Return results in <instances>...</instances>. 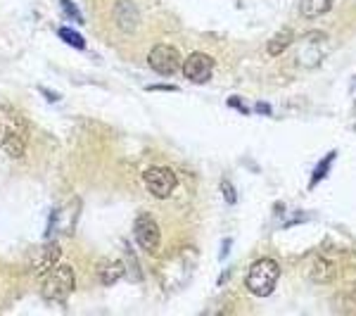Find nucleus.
Returning a JSON list of instances; mask_svg holds the SVG:
<instances>
[{"label": "nucleus", "instance_id": "nucleus-1", "mask_svg": "<svg viewBox=\"0 0 356 316\" xmlns=\"http://www.w3.org/2000/svg\"><path fill=\"white\" fill-rule=\"evenodd\" d=\"M29 143L26 122L10 107H0V148L10 157H22Z\"/></svg>", "mask_w": 356, "mask_h": 316}, {"label": "nucleus", "instance_id": "nucleus-2", "mask_svg": "<svg viewBox=\"0 0 356 316\" xmlns=\"http://www.w3.org/2000/svg\"><path fill=\"white\" fill-rule=\"evenodd\" d=\"M280 278V267L275 264V260H268V257H264V260H257L254 264L250 267V271H247V288H250L252 295L257 297H266L271 295L275 283H278Z\"/></svg>", "mask_w": 356, "mask_h": 316}, {"label": "nucleus", "instance_id": "nucleus-3", "mask_svg": "<svg viewBox=\"0 0 356 316\" xmlns=\"http://www.w3.org/2000/svg\"><path fill=\"white\" fill-rule=\"evenodd\" d=\"M76 288V276L72 267H55L53 271L45 274L43 281V297L53 302H65Z\"/></svg>", "mask_w": 356, "mask_h": 316}, {"label": "nucleus", "instance_id": "nucleus-4", "mask_svg": "<svg viewBox=\"0 0 356 316\" xmlns=\"http://www.w3.org/2000/svg\"><path fill=\"white\" fill-rule=\"evenodd\" d=\"M147 65H150L152 72H157L159 77H174V74L181 69V55L174 45L159 43L147 53Z\"/></svg>", "mask_w": 356, "mask_h": 316}, {"label": "nucleus", "instance_id": "nucleus-5", "mask_svg": "<svg viewBox=\"0 0 356 316\" xmlns=\"http://www.w3.org/2000/svg\"><path fill=\"white\" fill-rule=\"evenodd\" d=\"M134 235L136 243L140 245L145 252H157L159 243H162V231H159V223L154 221V216L150 214H140L134 223Z\"/></svg>", "mask_w": 356, "mask_h": 316}, {"label": "nucleus", "instance_id": "nucleus-6", "mask_svg": "<svg viewBox=\"0 0 356 316\" xmlns=\"http://www.w3.org/2000/svg\"><path fill=\"white\" fill-rule=\"evenodd\" d=\"M143 183L154 198H169L176 188V174L166 166H150L143 174Z\"/></svg>", "mask_w": 356, "mask_h": 316}, {"label": "nucleus", "instance_id": "nucleus-7", "mask_svg": "<svg viewBox=\"0 0 356 316\" xmlns=\"http://www.w3.org/2000/svg\"><path fill=\"white\" fill-rule=\"evenodd\" d=\"M214 74V60L204 53H193L183 62V77L193 84H207Z\"/></svg>", "mask_w": 356, "mask_h": 316}, {"label": "nucleus", "instance_id": "nucleus-8", "mask_svg": "<svg viewBox=\"0 0 356 316\" xmlns=\"http://www.w3.org/2000/svg\"><path fill=\"white\" fill-rule=\"evenodd\" d=\"M323 45H325L323 33H309L302 43V50H300V55H297V62H300L304 69H316L321 65V60H323V53H325Z\"/></svg>", "mask_w": 356, "mask_h": 316}, {"label": "nucleus", "instance_id": "nucleus-9", "mask_svg": "<svg viewBox=\"0 0 356 316\" xmlns=\"http://www.w3.org/2000/svg\"><path fill=\"white\" fill-rule=\"evenodd\" d=\"M60 257H62V248L57 243H45L41 250L33 255V260H31V274L33 276H45L48 271H53V269L57 267V262H60Z\"/></svg>", "mask_w": 356, "mask_h": 316}, {"label": "nucleus", "instance_id": "nucleus-10", "mask_svg": "<svg viewBox=\"0 0 356 316\" xmlns=\"http://www.w3.org/2000/svg\"><path fill=\"white\" fill-rule=\"evenodd\" d=\"M114 19H117V24L122 31L131 33V31H136L140 15H138V8L131 3V0H119L117 8H114Z\"/></svg>", "mask_w": 356, "mask_h": 316}, {"label": "nucleus", "instance_id": "nucleus-11", "mask_svg": "<svg viewBox=\"0 0 356 316\" xmlns=\"http://www.w3.org/2000/svg\"><path fill=\"white\" fill-rule=\"evenodd\" d=\"M332 3H335V0H300V13L304 17H309V19H314V17L328 13L332 8Z\"/></svg>", "mask_w": 356, "mask_h": 316}, {"label": "nucleus", "instance_id": "nucleus-12", "mask_svg": "<svg viewBox=\"0 0 356 316\" xmlns=\"http://www.w3.org/2000/svg\"><path fill=\"white\" fill-rule=\"evenodd\" d=\"M122 276H124V262H119V260H107L100 267V281L105 285L117 283V281L122 278Z\"/></svg>", "mask_w": 356, "mask_h": 316}, {"label": "nucleus", "instance_id": "nucleus-13", "mask_svg": "<svg viewBox=\"0 0 356 316\" xmlns=\"http://www.w3.org/2000/svg\"><path fill=\"white\" fill-rule=\"evenodd\" d=\"M312 276H314L316 283H330V281L335 278V267H332L330 260H325V257H318V260L314 262Z\"/></svg>", "mask_w": 356, "mask_h": 316}, {"label": "nucleus", "instance_id": "nucleus-14", "mask_svg": "<svg viewBox=\"0 0 356 316\" xmlns=\"http://www.w3.org/2000/svg\"><path fill=\"white\" fill-rule=\"evenodd\" d=\"M292 41H295V33H292V29H283V31H278L266 45L268 55H280L285 48H290Z\"/></svg>", "mask_w": 356, "mask_h": 316}, {"label": "nucleus", "instance_id": "nucleus-15", "mask_svg": "<svg viewBox=\"0 0 356 316\" xmlns=\"http://www.w3.org/2000/svg\"><path fill=\"white\" fill-rule=\"evenodd\" d=\"M57 36H60L65 43L72 45V48H76V50H86V41H83V36H81V33H79V31H74V29H69V26L57 29Z\"/></svg>", "mask_w": 356, "mask_h": 316}, {"label": "nucleus", "instance_id": "nucleus-16", "mask_svg": "<svg viewBox=\"0 0 356 316\" xmlns=\"http://www.w3.org/2000/svg\"><path fill=\"white\" fill-rule=\"evenodd\" d=\"M60 3H62V8L67 10V15L72 17V19H79V22H81V15H79V10L74 8V5L69 3V0H60Z\"/></svg>", "mask_w": 356, "mask_h": 316}, {"label": "nucleus", "instance_id": "nucleus-17", "mask_svg": "<svg viewBox=\"0 0 356 316\" xmlns=\"http://www.w3.org/2000/svg\"><path fill=\"white\" fill-rule=\"evenodd\" d=\"M223 193H226V198H231V203H235V193H233V188H231V183H223Z\"/></svg>", "mask_w": 356, "mask_h": 316}]
</instances>
